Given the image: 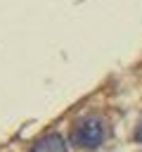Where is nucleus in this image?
Here are the masks:
<instances>
[{
    "label": "nucleus",
    "mask_w": 142,
    "mask_h": 152,
    "mask_svg": "<svg viewBox=\"0 0 142 152\" xmlns=\"http://www.w3.org/2000/svg\"><path fill=\"white\" fill-rule=\"evenodd\" d=\"M104 135H106V128H104L102 119L88 116V119H80V121L73 126V131H71V145L83 147V150H85V147L92 150V147H97V145L104 140Z\"/></svg>",
    "instance_id": "obj_1"
},
{
    "label": "nucleus",
    "mask_w": 142,
    "mask_h": 152,
    "mask_svg": "<svg viewBox=\"0 0 142 152\" xmlns=\"http://www.w3.org/2000/svg\"><path fill=\"white\" fill-rule=\"evenodd\" d=\"M31 152H66V142L62 135L57 133H47L43 138H38L31 147Z\"/></svg>",
    "instance_id": "obj_2"
},
{
    "label": "nucleus",
    "mask_w": 142,
    "mask_h": 152,
    "mask_svg": "<svg viewBox=\"0 0 142 152\" xmlns=\"http://www.w3.org/2000/svg\"><path fill=\"white\" fill-rule=\"evenodd\" d=\"M135 138L142 142V121H140V126H137V133H135Z\"/></svg>",
    "instance_id": "obj_3"
}]
</instances>
